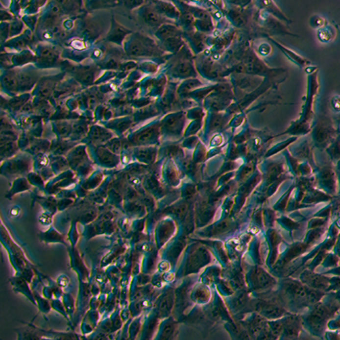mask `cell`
<instances>
[{"instance_id": "d6986e66", "label": "cell", "mask_w": 340, "mask_h": 340, "mask_svg": "<svg viewBox=\"0 0 340 340\" xmlns=\"http://www.w3.org/2000/svg\"><path fill=\"white\" fill-rule=\"evenodd\" d=\"M58 128H59V131L61 133V135H67L71 131L70 126L66 124V123H62L61 125L59 126Z\"/></svg>"}, {"instance_id": "52a82bcc", "label": "cell", "mask_w": 340, "mask_h": 340, "mask_svg": "<svg viewBox=\"0 0 340 340\" xmlns=\"http://www.w3.org/2000/svg\"><path fill=\"white\" fill-rule=\"evenodd\" d=\"M3 83L5 84L8 90H16L19 85V81H18V77L17 75L10 72L5 75V77L3 78Z\"/></svg>"}, {"instance_id": "7a4b0ae2", "label": "cell", "mask_w": 340, "mask_h": 340, "mask_svg": "<svg viewBox=\"0 0 340 340\" xmlns=\"http://www.w3.org/2000/svg\"><path fill=\"white\" fill-rule=\"evenodd\" d=\"M151 41V40H150ZM149 40H142V39H134L128 48V54L133 56H142L148 55L152 51V46Z\"/></svg>"}, {"instance_id": "3957f363", "label": "cell", "mask_w": 340, "mask_h": 340, "mask_svg": "<svg viewBox=\"0 0 340 340\" xmlns=\"http://www.w3.org/2000/svg\"><path fill=\"white\" fill-rule=\"evenodd\" d=\"M258 312L263 316L268 318H278L282 316L285 312L279 305L267 301H260L256 305Z\"/></svg>"}, {"instance_id": "5b68a950", "label": "cell", "mask_w": 340, "mask_h": 340, "mask_svg": "<svg viewBox=\"0 0 340 340\" xmlns=\"http://www.w3.org/2000/svg\"><path fill=\"white\" fill-rule=\"evenodd\" d=\"M254 283L256 285L257 289H267V287L272 285L274 280L270 278V276L265 272L261 269H257L254 274Z\"/></svg>"}, {"instance_id": "2e32d148", "label": "cell", "mask_w": 340, "mask_h": 340, "mask_svg": "<svg viewBox=\"0 0 340 340\" xmlns=\"http://www.w3.org/2000/svg\"><path fill=\"white\" fill-rule=\"evenodd\" d=\"M153 151H151V149H141L139 151L138 156L140 158H142V160H150L151 157H153Z\"/></svg>"}, {"instance_id": "4fadbf2b", "label": "cell", "mask_w": 340, "mask_h": 340, "mask_svg": "<svg viewBox=\"0 0 340 340\" xmlns=\"http://www.w3.org/2000/svg\"><path fill=\"white\" fill-rule=\"evenodd\" d=\"M16 151V145L14 142H1V151L2 156H9L12 154Z\"/></svg>"}, {"instance_id": "ba28073f", "label": "cell", "mask_w": 340, "mask_h": 340, "mask_svg": "<svg viewBox=\"0 0 340 340\" xmlns=\"http://www.w3.org/2000/svg\"><path fill=\"white\" fill-rule=\"evenodd\" d=\"M155 129L152 128H146L144 131L141 132L140 134L135 136V142L139 144H144L150 142L154 136Z\"/></svg>"}, {"instance_id": "ac0fdd59", "label": "cell", "mask_w": 340, "mask_h": 340, "mask_svg": "<svg viewBox=\"0 0 340 340\" xmlns=\"http://www.w3.org/2000/svg\"><path fill=\"white\" fill-rule=\"evenodd\" d=\"M121 148H122V144L119 141H114L112 144L110 145L111 151H114V152H119V151H121Z\"/></svg>"}, {"instance_id": "6da1fadb", "label": "cell", "mask_w": 340, "mask_h": 340, "mask_svg": "<svg viewBox=\"0 0 340 340\" xmlns=\"http://www.w3.org/2000/svg\"><path fill=\"white\" fill-rule=\"evenodd\" d=\"M283 321V335L287 340H294L301 334V322L298 316H289L284 318Z\"/></svg>"}, {"instance_id": "7402d4cb", "label": "cell", "mask_w": 340, "mask_h": 340, "mask_svg": "<svg viewBox=\"0 0 340 340\" xmlns=\"http://www.w3.org/2000/svg\"><path fill=\"white\" fill-rule=\"evenodd\" d=\"M312 340L311 338H309V339H307V338H301L300 336L299 337L297 338V339H294V340Z\"/></svg>"}, {"instance_id": "5bb4252c", "label": "cell", "mask_w": 340, "mask_h": 340, "mask_svg": "<svg viewBox=\"0 0 340 340\" xmlns=\"http://www.w3.org/2000/svg\"><path fill=\"white\" fill-rule=\"evenodd\" d=\"M177 30L174 26H164L159 29V34L164 39L172 38L176 34Z\"/></svg>"}, {"instance_id": "8992f818", "label": "cell", "mask_w": 340, "mask_h": 340, "mask_svg": "<svg viewBox=\"0 0 340 340\" xmlns=\"http://www.w3.org/2000/svg\"><path fill=\"white\" fill-rule=\"evenodd\" d=\"M145 23H147L150 26H158L161 23L160 14H158L157 10L152 8H147L145 10L143 14Z\"/></svg>"}, {"instance_id": "277c9868", "label": "cell", "mask_w": 340, "mask_h": 340, "mask_svg": "<svg viewBox=\"0 0 340 340\" xmlns=\"http://www.w3.org/2000/svg\"><path fill=\"white\" fill-rule=\"evenodd\" d=\"M327 315L328 312L326 307H324L323 305H317L309 317L310 324L313 327H321V326L322 327L323 322L327 319Z\"/></svg>"}, {"instance_id": "7c38bea8", "label": "cell", "mask_w": 340, "mask_h": 340, "mask_svg": "<svg viewBox=\"0 0 340 340\" xmlns=\"http://www.w3.org/2000/svg\"><path fill=\"white\" fill-rule=\"evenodd\" d=\"M110 134L103 129V128H97L94 129L93 135L92 138L94 139L95 142H104L107 139L110 138Z\"/></svg>"}, {"instance_id": "ffe728a7", "label": "cell", "mask_w": 340, "mask_h": 340, "mask_svg": "<svg viewBox=\"0 0 340 340\" xmlns=\"http://www.w3.org/2000/svg\"><path fill=\"white\" fill-rule=\"evenodd\" d=\"M332 106L336 112H340V97H335L332 100Z\"/></svg>"}, {"instance_id": "30bf717a", "label": "cell", "mask_w": 340, "mask_h": 340, "mask_svg": "<svg viewBox=\"0 0 340 340\" xmlns=\"http://www.w3.org/2000/svg\"><path fill=\"white\" fill-rule=\"evenodd\" d=\"M309 280L307 281V283H309L310 285H312L313 289H324L326 286V282L321 276L313 275V276H309Z\"/></svg>"}, {"instance_id": "8fae6325", "label": "cell", "mask_w": 340, "mask_h": 340, "mask_svg": "<svg viewBox=\"0 0 340 340\" xmlns=\"http://www.w3.org/2000/svg\"><path fill=\"white\" fill-rule=\"evenodd\" d=\"M98 155L100 158V160L104 163H113L115 161V156L112 154V152L105 148H99L98 151Z\"/></svg>"}, {"instance_id": "9c48e42d", "label": "cell", "mask_w": 340, "mask_h": 340, "mask_svg": "<svg viewBox=\"0 0 340 340\" xmlns=\"http://www.w3.org/2000/svg\"><path fill=\"white\" fill-rule=\"evenodd\" d=\"M40 58L44 62H47L49 64L53 63L56 61L57 59V55L55 54L53 49L49 48L43 49L40 53Z\"/></svg>"}, {"instance_id": "44dd1931", "label": "cell", "mask_w": 340, "mask_h": 340, "mask_svg": "<svg viewBox=\"0 0 340 340\" xmlns=\"http://www.w3.org/2000/svg\"><path fill=\"white\" fill-rule=\"evenodd\" d=\"M89 101H90L89 105H90V108H93V107L97 106V99L93 98V97H91Z\"/></svg>"}, {"instance_id": "9a60e30c", "label": "cell", "mask_w": 340, "mask_h": 340, "mask_svg": "<svg viewBox=\"0 0 340 340\" xmlns=\"http://www.w3.org/2000/svg\"><path fill=\"white\" fill-rule=\"evenodd\" d=\"M192 73V67L187 62H184L179 65L176 68V73L180 76H188Z\"/></svg>"}, {"instance_id": "e0dca14e", "label": "cell", "mask_w": 340, "mask_h": 340, "mask_svg": "<svg viewBox=\"0 0 340 340\" xmlns=\"http://www.w3.org/2000/svg\"><path fill=\"white\" fill-rule=\"evenodd\" d=\"M319 38L321 40H322L323 42H327V41H330L332 38H333V34L332 32H330L329 29H322L320 32H319Z\"/></svg>"}]
</instances>
